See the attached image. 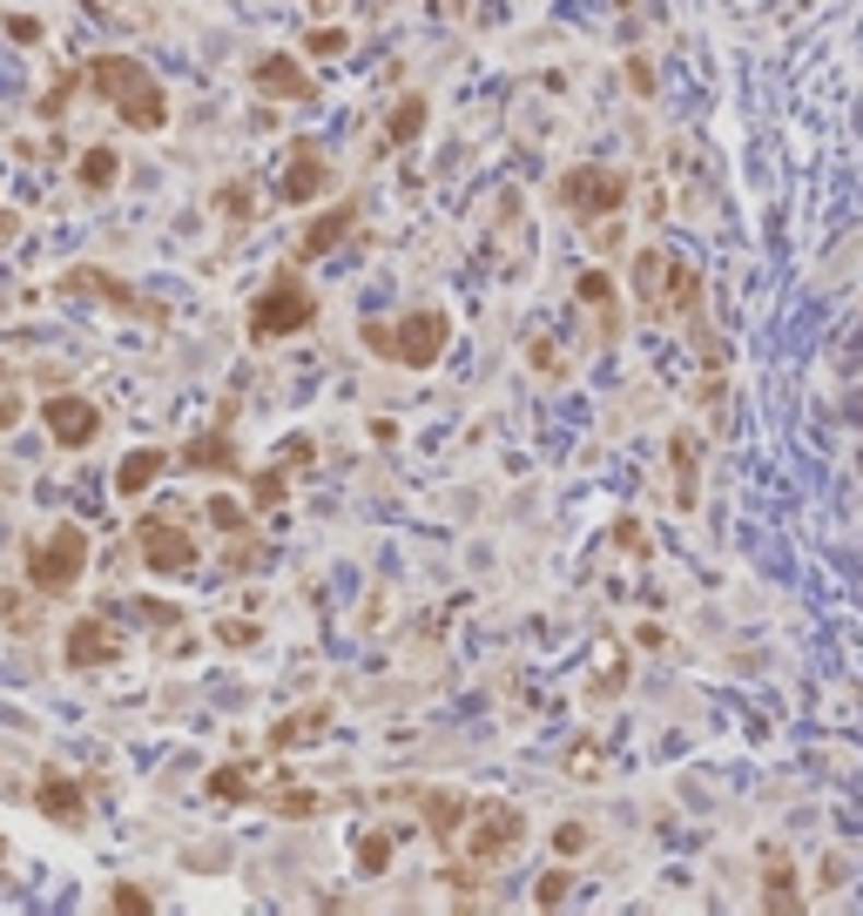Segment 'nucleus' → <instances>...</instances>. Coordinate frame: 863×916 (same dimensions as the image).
Segmentation results:
<instances>
[{
	"instance_id": "f257e3e1",
	"label": "nucleus",
	"mask_w": 863,
	"mask_h": 916,
	"mask_svg": "<svg viewBox=\"0 0 863 916\" xmlns=\"http://www.w3.org/2000/svg\"><path fill=\"white\" fill-rule=\"evenodd\" d=\"M520 843H527V816L513 802H480V795H473V809H465V822L452 829V843H446V856H452L446 876H452V883H480V876L499 869Z\"/></svg>"
},
{
	"instance_id": "f03ea898",
	"label": "nucleus",
	"mask_w": 863,
	"mask_h": 916,
	"mask_svg": "<svg viewBox=\"0 0 863 916\" xmlns=\"http://www.w3.org/2000/svg\"><path fill=\"white\" fill-rule=\"evenodd\" d=\"M88 88L102 102H115V115H122L129 129H142V135H155L169 122V102H163V88H155V74L142 61H129V55H95L88 61Z\"/></svg>"
},
{
	"instance_id": "7ed1b4c3",
	"label": "nucleus",
	"mask_w": 863,
	"mask_h": 916,
	"mask_svg": "<svg viewBox=\"0 0 863 916\" xmlns=\"http://www.w3.org/2000/svg\"><path fill=\"white\" fill-rule=\"evenodd\" d=\"M446 337H452L446 310H412V317H399V324H365V344L378 357H391V365H412V371H425L432 357L446 350Z\"/></svg>"
},
{
	"instance_id": "20e7f679",
	"label": "nucleus",
	"mask_w": 863,
	"mask_h": 916,
	"mask_svg": "<svg viewBox=\"0 0 863 916\" xmlns=\"http://www.w3.org/2000/svg\"><path fill=\"white\" fill-rule=\"evenodd\" d=\"M82 567H88V533L74 526V520L27 546V586L34 593H68L74 580H82Z\"/></svg>"
},
{
	"instance_id": "39448f33",
	"label": "nucleus",
	"mask_w": 863,
	"mask_h": 916,
	"mask_svg": "<svg viewBox=\"0 0 863 916\" xmlns=\"http://www.w3.org/2000/svg\"><path fill=\"white\" fill-rule=\"evenodd\" d=\"M310 317H318V297H310L297 276L284 270V276H270V290L250 304V337L257 344H270V337H291V331H304Z\"/></svg>"
},
{
	"instance_id": "423d86ee",
	"label": "nucleus",
	"mask_w": 863,
	"mask_h": 916,
	"mask_svg": "<svg viewBox=\"0 0 863 916\" xmlns=\"http://www.w3.org/2000/svg\"><path fill=\"white\" fill-rule=\"evenodd\" d=\"M560 203L580 216V223H594V216H614L627 203V182L614 169H567L560 176Z\"/></svg>"
},
{
	"instance_id": "0eeeda50",
	"label": "nucleus",
	"mask_w": 863,
	"mask_h": 916,
	"mask_svg": "<svg viewBox=\"0 0 863 916\" xmlns=\"http://www.w3.org/2000/svg\"><path fill=\"white\" fill-rule=\"evenodd\" d=\"M135 546H142V560L155 573H196V560H203V552H196V533L176 526V520H142Z\"/></svg>"
},
{
	"instance_id": "6e6552de",
	"label": "nucleus",
	"mask_w": 863,
	"mask_h": 916,
	"mask_svg": "<svg viewBox=\"0 0 863 916\" xmlns=\"http://www.w3.org/2000/svg\"><path fill=\"white\" fill-rule=\"evenodd\" d=\"M42 425L55 431V445H61V452H82L88 438L102 431V412H95V397L61 391V397H42Z\"/></svg>"
},
{
	"instance_id": "1a4fd4ad",
	"label": "nucleus",
	"mask_w": 863,
	"mask_h": 916,
	"mask_svg": "<svg viewBox=\"0 0 863 916\" xmlns=\"http://www.w3.org/2000/svg\"><path fill=\"white\" fill-rule=\"evenodd\" d=\"M115 654H122V641L102 614H82L68 627V667H115Z\"/></svg>"
},
{
	"instance_id": "9d476101",
	"label": "nucleus",
	"mask_w": 863,
	"mask_h": 916,
	"mask_svg": "<svg viewBox=\"0 0 863 916\" xmlns=\"http://www.w3.org/2000/svg\"><path fill=\"white\" fill-rule=\"evenodd\" d=\"M250 82H257L263 95H277V102H310V95H318V82H310V74H304L291 55H263Z\"/></svg>"
},
{
	"instance_id": "9b49d317",
	"label": "nucleus",
	"mask_w": 863,
	"mask_h": 916,
	"mask_svg": "<svg viewBox=\"0 0 863 916\" xmlns=\"http://www.w3.org/2000/svg\"><path fill=\"white\" fill-rule=\"evenodd\" d=\"M61 290H74V297H102V304H115V310H135V317H163L155 304H142L129 284H115V276H102V270H68V276H61Z\"/></svg>"
},
{
	"instance_id": "f8f14e48",
	"label": "nucleus",
	"mask_w": 863,
	"mask_h": 916,
	"mask_svg": "<svg viewBox=\"0 0 863 916\" xmlns=\"http://www.w3.org/2000/svg\"><path fill=\"white\" fill-rule=\"evenodd\" d=\"M324 182H331V163L310 142H297V155H291V169H284V182H277V195L284 203H310V195H324Z\"/></svg>"
},
{
	"instance_id": "ddd939ff",
	"label": "nucleus",
	"mask_w": 863,
	"mask_h": 916,
	"mask_svg": "<svg viewBox=\"0 0 863 916\" xmlns=\"http://www.w3.org/2000/svg\"><path fill=\"white\" fill-rule=\"evenodd\" d=\"M34 802H42L48 822H82L88 816V795H82V782H74V775H42Z\"/></svg>"
},
{
	"instance_id": "4468645a",
	"label": "nucleus",
	"mask_w": 863,
	"mask_h": 916,
	"mask_svg": "<svg viewBox=\"0 0 863 916\" xmlns=\"http://www.w3.org/2000/svg\"><path fill=\"white\" fill-rule=\"evenodd\" d=\"M155 479H163V452H155V445H142V452H129V459H122V472H115V492H122V499H135V492H149Z\"/></svg>"
},
{
	"instance_id": "2eb2a0df",
	"label": "nucleus",
	"mask_w": 863,
	"mask_h": 916,
	"mask_svg": "<svg viewBox=\"0 0 863 916\" xmlns=\"http://www.w3.org/2000/svg\"><path fill=\"white\" fill-rule=\"evenodd\" d=\"M182 465L189 472H237V452H229L223 431H203V438H189V445H182Z\"/></svg>"
},
{
	"instance_id": "dca6fc26",
	"label": "nucleus",
	"mask_w": 863,
	"mask_h": 916,
	"mask_svg": "<svg viewBox=\"0 0 863 916\" xmlns=\"http://www.w3.org/2000/svg\"><path fill=\"white\" fill-rule=\"evenodd\" d=\"M580 304L601 317V344H614V337H620V317H614V284H607L601 270H587V276H580Z\"/></svg>"
},
{
	"instance_id": "f3484780",
	"label": "nucleus",
	"mask_w": 863,
	"mask_h": 916,
	"mask_svg": "<svg viewBox=\"0 0 863 916\" xmlns=\"http://www.w3.org/2000/svg\"><path fill=\"white\" fill-rule=\"evenodd\" d=\"M331 728V707H304V714H291L284 728H270V748H297V741H318Z\"/></svg>"
},
{
	"instance_id": "a211bd4d",
	"label": "nucleus",
	"mask_w": 863,
	"mask_h": 916,
	"mask_svg": "<svg viewBox=\"0 0 863 916\" xmlns=\"http://www.w3.org/2000/svg\"><path fill=\"white\" fill-rule=\"evenodd\" d=\"M351 223H358V203H338L331 216H318V223H310V229H304V257H318V250H331V243H338V236H344Z\"/></svg>"
},
{
	"instance_id": "6ab92c4d",
	"label": "nucleus",
	"mask_w": 863,
	"mask_h": 916,
	"mask_svg": "<svg viewBox=\"0 0 863 916\" xmlns=\"http://www.w3.org/2000/svg\"><path fill=\"white\" fill-rule=\"evenodd\" d=\"M115 148H82V163H74V176H82V189H108L115 182Z\"/></svg>"
},
{
	"instance_id": "aec40b11",
	"label": "nucleus",
	"mask_w": 863,
	"mask_h": 916,
	"mask_svg": "<svg viewBox=\"0 0 863 916\" xmlns=\"http://www.w3.org/2000/svg\"><path fill=\"white\" fill-rule=\"evenodd\" d=\"M418 122H425V95H405L399 108H391V129H385V142H412V135H418Z\"/></svg>"
},
{
	"instance_id": "412c9836",
	"label": "nucleus",
	"mask_w": 863,
	"mask_h": 916,
	"mask_svg": "<svg viewBox=\"0 0 863 916\" xmlns=\"http://www.w3.org/2000/svg\"><path fill=\"white\" fill-rule=\"evenodd\" d=\"M796 876H790V863H782V856H769V909H796Z\"/></svg>"
},
{
	"instance_id": "4be33fe9",
	"label": "nucleus",
	"mask_w": 863,
	"mask_h": 916,
	"mask_svg": "<svg viewBox=\"0 0 863 916\" xmlns=\"http://www.w3.org/2000/svg\"><path fill=\"white\" fill-rule=\"evenodd\" d=\"M284 472H291V465H284ZM284 472H257V479H250V499H257V512H270V505L284 499Z\"/></svg>"
},
{
	"instance_id": "5701e85b",
	"label": "nucleus",
	"mask_w": 863,
	"mask_h": 916,
	"mask_svg": "<svg viewBox=\"0 0 863 916\" xmlns=\"http://www.w3.org/2000/svg\"><path fill=\"white\" fill-rule=\"evenodd\" d=\"M210 795H223V802L250 795V769H216V775H210Z\"/></svg>"
},
{
	"instance_id": "b1692460",
	"label": "nucleus",
	"mask_w": 863,
	"mask_h": 916,
	"mask_svg": "<svg viewBox=\"0 0 863 916\" xmlns=\"http://www.w3.org/2000/svg\"><path fill=\"white\" fill-rule=\"evenodd\" d=\"M675 472H682V505H688L695 499V438L688 431L675 438Z\"/></svg>"
},
{
	"instance_id": "393cba45",
	"label": "nucleus",
	"mask_w": 863,
	"mask_h": 916,
	"mask_svg": "<svg viewBox=\"0 0 863 916\" xmlns=\"http://www.w3.org/2000/svg\"><path fill=\"white\" fill-rule=\"evenodd\" d=\"M391 863V835H358V869H385Z\"/></svg>"
},
{
	"instance_id": "a878e982",
	"label": "nucleus",
	"mask_w": 863,
	"mask_h": 916,
	"mask_svg": "<svg viewBox=\"0 0 863 916\" xmlns=\"http://www.w3.org/2000/svg\"><path fill=\"white\" fill-rule=\"evenodd\" d=\"M567 890H574V876H567V869H546L540 883H533V896H540V903H560Z\"/></svg>"
},
{
	"instance_id": "bb28decb",
	"label": "nucleus",
	"mask_w": 863,
	"mask_h": 916,
	"mask_svg": "<svg viewBox=\"0 0 863 916\" xmlns=\"http://www.w3.org/2000/svg\"><path fill=\"white\" fill-rule=\"evenodd\" d=\"M210 520H216L223 533H244V512H237V499H210Z\"/></svg>"
},
{
	"instance_id": "cd10ccee",
	"label": "nucleus",
	"mask_w": 863,
	"mask_h": 916,
	"mask_svg": "<svg viewBox=\"0 0 863 916\" xmlns=\"http://www.w3.org/2000/svg\"><path fill=\"white\" fill-rule=\"evenodd\" d=\"M344 41H351L344 27H318V34H310V55H344Z\"/></svg>"
},
{
	"instance_id": "c85d7f7f",
	"label": "nucleus",
	"mask_w": 863,
	"mask_h": 916,
	"mask_svg": "<svg viewBox=\"0 0 863 916\" xmlns=\"http://www.w3.org/2000/svg\"><path fill=\"white\" fill-rule=\"evenodd\" d=\"M554 849H560V856L587 849V829H580V822H560V829H554Z\"/></svg>"
},
{
	"instance_id": "c756f323",
	"label": "nucleus",
	"mask_w": 863,
	"mask_h": 916,
	"mask_svg": "<svg viewBox=\"0 0 863 916\" xmlns=\"http://www.w3.org/2000/svg\"><path fill=\"white\" fill-rule=\"evenodd\" d=\"M8 34H14V41H42V21H34V14H8Z\"/></svg>"
},
{
	"instance_id": "7c9ffc66",
	"label": "nucleus",
	"mask_w": 863,
	"mask_h": 916,
	"mask_svg": "<svg viewBox=\"0 0 863 916\" xmlns=\"http://www.w3.org/2000/svg\"><path fill=\"white\" fill-rule=\"evenodd\" d=\"M14 418H21V397H8V405H0V431H8Z\"/></svg>"
},
{
	"instance_id": "2f4dec72",
	"label": "nucleus",
	"mask_w": 863,
	"mask_h": 916,
	"mask_svg": "<svg viewBox=\"0 0 863 916\" xmlns=\"http://www.w3.org/2000/svg\"><path fill=\"white\" fill-rule=\"evenodd\" d=\"M0 384H8V357H0Z\"/></svg>"
},
{
	"instance_id": "473e14b6",
	"label": "nucleus",
	"mask_w": 863,
	"mask_h": 916,
	"mask_svg": "<svg viewBox=\"0 0 863 916\" xmlns=\"http://www.w3.org/2000/svg\"><path fill=\"white\" fill-rule=\"evenodd\" d=\"M452 8H465V0H452Z\"/></svg>"
}]
</instances>
